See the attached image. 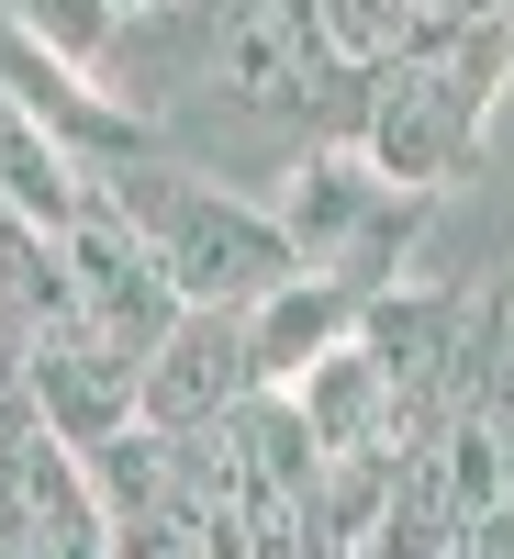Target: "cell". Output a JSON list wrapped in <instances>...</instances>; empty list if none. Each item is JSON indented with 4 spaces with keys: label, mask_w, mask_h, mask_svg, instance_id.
I'll use <instances>...</instances> for the list:
<instances>
[{
    "label": "cell",
    "mask_w": 514,
    "mask_h": 559,
    "mask_svg": "<svg viewBox=\"0 0 514 559\" xmlns=\"http://www.w3.org/2000/svg\"><path fill=\"white\" fill-rule=\"evenodd\" d=\"M358 302H369V292H347V280H324V269H302V280H279L268 302H247L258 381H268V392H291L324 347H347V336H358Z\"/></svg>",
    "instance_id": "cell-10"
},
{
    "label": "cell",
    "mask_w": 514,
    "mask_h": 559,
    "mask_svg": "<svg viewBox=\"0 0 514 559\" xmlns=\"http://www.w3.org/2000/svg\"><path fill=\"white\" fill-rule=\"evenodd\" d=\"M89 202H112L134 236L157 247V269L179 280V302H268L279 280H302L291 224H279V202H268V191L202 179V168H179V157L89 168Z\"/></svg>",
    "instance_id": "cell-3"
},
{
    "label": "cell",
    "mask_w": 514,
    "mask_h": 559,
    "mask_svg": "<svg viewBox=\"0 0 514 559\" xmlns=\"http://www.w3.org/2000/svg\"><path fill=\"white\" fill-rule=\"evenodd\" d=\"M89 492H101V526H112V559H213V459L202 437H168L134 414L123 437L79 448Z\"/></svg>",
    "instance_id": "cell-5"
},
{
    "label": "cell",
    "mask_w": 514,
    "mask_h": 559,
    "mask_svg": "<svg viewBox=\"0 0 514 559\" xmlns=\"http://www.w3.org/2000/svg\"><path fill=\"white\" fill-rule=\"evenodd\" d=\"M0 202H12V213H34L45 236H68V224L89 213V168H79L57 134H45V123L12 102V90H0Z\"/></svg>",
    "instance_id": "cell-11"
},
{
    "label": "cell",
    "mask_w": 514,
    "mask_h": 559,
    "mask_svg": "<svg viewBox=\"0 0 514 559\" xmlns=\"http://www.w3.org/2000/svg\"><path fill=\"white\" fill-rule=\"evenodd\" d=\"M0 23H23L34 45H57L68 68H101L123 34V0H0Z\"/></svg>",
    "instance_id": "cell-12"
},
{
    "label": "cell",
    "mask_w": 514,
    "mask_h": 559,
    "mask_svg": "<svg viewBox=\"0 0 514 559\" xmlns=\"http://www.w3.org/2000/svg\"><path fill=\"white\" fill-rule=\"evenodd\" d=\"M291 403H302V426H313L324 459H381V448H403V381H392V358L369 347V336L324 347L302 381H291Z\"/></svg>",
    "instance_id": "cell-9"
},
{
    "label": "cell",
    "mask_w": 514,
    "mask_h": 559,
    "mask_svg": "<svg viewBox=\"0 0 514 559\" xmlns=\"http://www.w3.org/2000/svg\"><path fill=\"white\" fill-rule=\"evenodd\" d=\"M89 79L157 134V157L236 191H279L313 146H336L347 102V57L313 0H146Z\"/></svg>",
    "instance_id": "cell-1"
},
{
    "label": "cell",
    "mask_w": 514,
    "mask_h": 559,
    "mask_svg": "<svg viewBox=\"0 0 514 559\" xmlns=\"http://www.w3.org/2000/svg\"><path fill=\"white\" fill-rule=\"evenodd\" d=\"M503 90H514V23H458L426 57L347 68L336 146H358L381 179H403V191H447V179H470L481 123H492Z\"/></svg>",
    "instance_id": "cell-2"
},
{
    "label": "cell",
    "mask_w": 514,
    "mask_h": 559,
    "mask_svg": "<svg viewBox=\"0 0 514 559\" xmlns=\"http://www.w3.org/2000/svg\"><path fill=\"white\" fill-rule=\"evenodd\" d=\"M23 381H34V403H45V426H57L68 448H101V437H123L134 414H146V369L134 358H112L101 336H45V347H23Z\"/></svg>",
    "instance_id": "cell-8"
},
{
    "label": "cell",
    "mask_w": 514,
    "mask_h": 559,
    "mask_svg": "<svg viewBox=\"0 0 514 559\" xmlns=\"http://www.w3.org/2000/svg\"><path fill=\"white\" fill-rule=\"evenodd\" d=\"M258 381V336H247V302H191L168 324V347L146 358V426L191 437V426H224Z\"/></svg>",
    "instance_id": "cell-7"
},
{
    "label": "cell",
    "mask_w": 514,
    "mask_h": 559,
    "mask_svg": "<svg viewBox=\"0 0 514 559\" xmlns=\"http://www.w3.org/2000/svg\"><path fill=\"white\" fill-rule=\"evenodd\" d=\"M279 224H291V258L347 280V292H392L414 236H426V202L437 191H403V179H381L358 146H313L291 179H279Z\"/></svg>",
    "instance_id": "cell-4"
},
{
    "label": "cell",
    "mask_w": 514,
    "mask_h": 559,
    "mask_svg": "<svg viewBox=\"0 0 514 559\" xmlns=\"http://www.w3.org/2000/svg\"><path fill=\"white\" fill-rule=\"evenodd\" d=\"M447 559H514V503H492V515H470Z\"/></svg>",
    "instance_id": "cell-13"
},
{
    "label": "cell",
    "mask_w": 514,
    "mask_h": 559,
    "mask_svg": "<svg viewBox=\"0 0 514 559\" xmlns=\"http://www.w3.org/2000/svg\"><path fill=\"white\" fill-rule=\"evenodd\" d=\"M68 292H79V336H101V347L134 358V369H146V358L168 347V324L191 313V302H179V280L157 269V247L134 236L112 202H89V213L68 224Z\"/></svg>",
    "instance_id": "cell-6"
}]
</instances>
